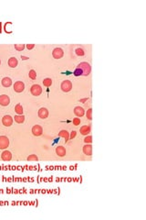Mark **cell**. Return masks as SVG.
Here are the masks:
<instances>
[{
    "label": "cell",
    "instance_id": "1",
    "mask_svg": "<svg viewBox=\"0 0 146 220\" xmlns=\"http://www.w3.org/2000/svg\"><path fill=\"white\" fill-rule=\"evenodd\" d=\"M78 68H79L81 71H82V72H83L82 75H84V76H88L89 74H90V71H91V67H90V63L86 62H81V63L78 65Z\"/></svg>",
    "mask_w": 146,
    "mask_h": 220
},
{
    "label": "cell",
    "instance_id": "2",
    "mask_svg": "<svg viewBox=\"0 0 146 220\" xmlns=\"http://www.w3.org/2000/svg\"><path fill=\"white\" fill-rule=\"evenodd\" d=\"M30 92L33 96H38L42 93V88H41V86L39 84H33L30 88Z\"/></svg>",
    "mask_w": 146,
    "mask_h": 220
},
{
    "label": "cell",
    "instance_id": "3",
    "mask_svg": "<svg viewBox=\"0 0 146 220\" xmlns=\"http://www.w3.org/2000/svg\"><path fill=\"white\" fill-rule=\"evenodd\" d=\"M60 87H61L62 91L67 93V92H69L71 90V88H72V84H71V82L69 80H65L61 83Z\"/></svg>",
    "mask_w": 146,
    "mask_h": 220
},
{
    "label": "cell",
    "instance_id": "4",
    "mask_svg": "<svg viewBox=\"0 0 146 220\" xmlns=\"http://www.w3.org/2000/svg\"><path fill=\"white\" fill-rule=\"evenodd\" d=\"M9 145V139L6 136H0V150L8 148Z\"/></svg>",
    "mask_w": 146,
    "mask_h": 220
},
{
    "label": "cell",
    "instance_id": "5",
    "mask_svg": "<svg viewBox=\"0 0 146 220\" xmlns=\"http://www.w3.org/2000/svg\"><path fill=\"white\" fill-rule=\"evenodd\" d=\"M2 123L4 126H6V127H10V126L13 124V117L9 115L4 116L2 118Z\"/></svg>",
    "mask_w": 146,
    "mask_h": 220
},
{
    "label": "cell",
    "instance_id": "6",
    "mask_svg": "<svg viewBox=\"0 0 146 220\" xmlns=\"http://www.w3.org/2000/svg\"><path fill=\"white\" fill-rule=\"evenodd\" d=\"M63 54H64V51L61 48H55V49L53 50V51H52V55H53V57L55 59L62 58Z\"/></svg>",
    "mask_w": 146,
    "mask_h": 220
},
{
    "label": "cell",
    "instance_id": "7",
    "mask_svg": "<svg viewBox=\"0 0 146 220\" xmlns=\"http://www.w3.org/2000/svg\"><path fill=\"white\" fill-rule=\"evenodd\" d=\"M24 89H25V84H24L23 82L18 81V82L15 83V84H14V90H15L16 92L21 93V92L24 91Z\"/></svg>",
    "mask_w": 146,
    "mask_h": 220
},
{
    "label": "cell",
    "instance_id": "8",
    "mask_svg": "<svg viewBox=\"0 0 146 220\" xmlns=\"http://www.w3.org/2000/svg\"><path fill=\"white\" fill-rule=\"evenodd\" d=\"M32 133L34 136H40V135H42L43 133V129L42 128L39 126V125H35L34 127L32 128Z\"/></svg>",
    "mask_w": 146,
    "mask_h": 220
},
{
    "label": "cell",
    "instance_id": "9",
    "mask_svg": "<svg viewBox=\"0 0 146 220\" xmlns=\"http://www.w3.org/2000/svg\"><path fill=\"white\" fill-rule=\"evenodd\" d=\"M10 103V99L8 97V96L6 95H2L0 96V105H3V106H6Z\"/></svg>",
    "mask_w": 146,
    "mask_h": 220
},
{
    "label": "cell",
    "instance_id": "10",
    "mask_svg": "<svg viewBox=\"0 0 146 220\" xmlns=\"http://www.w3.org/2000/svg\"><path fill=\"white\" fill-rule=\"evenodd\" d=\"M1 158H2V160L5 161V162H9V161L12 159L11 152L8 151V150H5V151H3L2 154H1Z\"/></svg>",
    "mask_w": 146,
    "mask_h": 220
},
{
    "label": "cell",
    "instance_id": "11",
    "mask_svg": "<svg viewBox=\"0 0 146 220\" xmlns=\"http://www.w3.org/2000/svg\"><path fill=\"white\" fill-rule=\"evenodd\" d=\"M48 111L46 107H41V108L39 110V117H40V118L45 119L48 117Z\"/></svg>",
    "mask_w": 146,
    "mask_h": 220
},
{
    "label": "cell",
    "instance_id": "12",
    "mask_svg": "<svg viewBox=\"0 0 146 220\" xmlns=\"http://www.w3.org/2000/svg\"><path fill=\"white\" fill-rule=\"evenodd\" d=\"M74 114H75L77 117H83V116H84L85 111H84V109H83L82 107L76 106L75 108H74Z\"/></svg>",
    "mask_w": 146,
    "mask_h": 220
},
{
    "label": "cell",
    "instance_id": "13",
    "mask_svg": "<svg viewBox=\"0 0 146 220\" xmlns=\"http://www.w3.org/2000/svg\"><path fill=\"white\" fill-rule=\"evenodd\" d=\"M83 152H84V154H86V155L90 156L91 153H92V146L87 143L85 146H83Z\"/></svg>",
    "mask_w": 146,
    "mask_h": 220
},
{
    "label": "cell",
    "instance_id": "14",
    "mask_svg": "<svg viewBox=\"0 0 146 220\" xmlns=\"http://www.w3.org/2000/svg\"><path fill=\"white\" fill-rule=\"evenodd\" d=\"M56 153L60 157H63L66 155V149L63 146H59L56 148Z\"/></svg>",
    "mask_w": 146,
    "mask_h": 220
},
{
    "label": "cell",
    "instance_id": "15",
    "mask_svg": "<svg viewBox=\"0 0 146 220\" xmlns=\"http://www.w3.org/2000/svg\"><path fill=\"white\" fill-rule=\"evenodd\" d=\"M17 63H18V62H17L16 57H11V58L8 60V65H9V67H11V68L17 67Z\"/></svg>",
    "mask_w": 146,
    "mask_h": 220
},
{
    "label": "cell",
    "instance_id": "16",
    "mask_svg": "<svg viewBox=\"0 0 146 220\" xmlns=\"http://www.w3.org/2000/svg\"><path fill=\"white\" fill-rule=\"evenodd\" d=\"M2 84L5 87H9L12 84V80L9 77H4L2 79Z\"/></svg>",
    "mask_w": 146,
    "mask_h": 220
},
{
    "label": "cell",
    "instance_id": "17",
    "mask_svg": "<svg viewBox=\"0 0 146 220\" xmlns=\"http://www.w3.org/2000/svg\"><path fill=\"white\" fill-rule=\"evenodd\" d=\"M59 136L60 137H62V138H65V141L67 142L68 140L69 139V132H68L67 130H65V129H63V130H61L60 133H59Z\"/></svg>",
    "mask_w": 146,
    "mask_h": 220
},
{
    "label": "cell",
    "instance_id": "18",
    "mask_svg": "<svg viewBox=\"0 0 146 220\" xmlns=\"http://www.w3.org/2000/svg\"><path fill=\"white\" fill-rule=\"evenodd\" d=\"M90 132V126H83L81 128V133L82 135H88Z\"/></svg>",
    "mask_w": 146,
    "mask_h": 220
},
{
    "label": "cell",
    "instance_id": "19",
    "mask_svg": "<svg viewBox=\"0 0 146 220\" xmlns=\"http://www.w3.org/2000/svg\"><path fill=\"white\" fill-rule=\"evenodd\" d=\"M15 121L17 123H23L25 121V117L23 115H17V116H15Z\"/></svg>",
    "mask_w": 146,
    "mask_h": 220
},
{
    "label": "cell",
    "instance_id": "20",
    "mask_svg": "<svg viewBox=\"0 0 146 220\" xmlns=\"http://www.w3.org/2000/svg\"><path fill=\"white\" fill-rule=\"evenodd\" d=\"M15 111L17 112L18 115H22L23 114V107L20 104H17V105L15 106Z\"/></svg>",
    "mask_w": 146,
    "mask_h": 220
},
{
    "label": "cell",
    "instance_id": "21",
    "mask_svg": "<svg viewBox=\"0 0 146 220\" xmlns=\"http://www.w3.org/2000/svg\"><path fill=\"white\" fill-rule=\"evenodd\" d=\"M27 161L28 162H32V161H35V162H38L39 161V158H38V156L35 155V154H31L27 157Z\"/></svg>",
    "mask_w": 146,
    "mask_h": 220
},
{
    "label": "cell",
    "instance_id": "22",
    "mask_svg": "<svg viewBox=\"0 0 146 220\" xmlns=\"http://www.w3.org/2000/svg\"><path fill=\"white\" fill-rule=\"evenodd\" d=\"M43 84H44L45 86H47V87H48V86H50L52 84V80L50 78H46V79H44V81H43Z\"/></svg>",
    "mask_w": 146,
    "mask_h": 220
},
{
    "label": "cell",
    "instance_id": "23",
    "mask_svg": "<svg viewBox=\"0 0 146 220\" xmlns=\"http://www.w3.org/2000/svg\"><path fill=\"white\" fill-rule=\"evenodd\" d=\"M28 75H29V78H31L32 80H35V79L36 78V71H35V70H30V71H29Z\"/></svg>",
    "mask_w": 146,
    "mask_h": 220
},
{
    "label": "cell",
    "instance_id": "24",
    "mask_svg": "<svg viewBox=\"0 0 146 220\" xmlns=\"http://www.w3.org/2000/svg\"><path fill=\"white\" fill-rule=\"evenodd\" d=\"M15 49L18 51H22L25 49V45L24 44H15Z\"/></svg>",
    "mask_w": 146,
    "mask_h": 220
},
{
    "label": "cell",
    "instance_id": "25",
    "mask_svg": "<svg viewBox=\"0 0 146 220\" xmlns=\"http://www.w3.org/2000/svg\"><path fill=\"white\" fill-rule=\"evenodd\" d=\"M86 116H87V118H88L89 120H91V119H92V108L89 109L88 111H87Z\"/></svg>",
    "mask_w": 146,
    "mask_h": 220
},
{
    "label": "cell",
    "instance_id": "26",
    "mask_svg": "<svg viewBox=\"0 0 146 220\" xmlns=\"http://www.w3.org/2000/svg\"><path fill=\"white\" fill-rule=\"evenodd\" d=\"M73 74H74V75H75V76H81V75H82V74H83V72H82V71H81V69L77 67V68L75 69V71H74V72H73Z\"/></svg>",
    "mask_w": 146,
    "mask_h": 220
},
{
    "label": "cell",
    "instance_id": "27",
    "mask_svg": "<svg viewBox=\"0 0 146 220\" xmlns=\"http://www.w3.org/2000/svg\"><path fill=\"white\" fill-rule=\"evenodd\" d=\"M76 54L79 55V56H83L84 55V51H83L81 48H78V49H76Z\"/></svg>",
    "mask_w": 146,
    "mask_h": 220
},
{
    "label": "cell",
    "instance_id": "28",
    "mask_svg": "<svg viewBox=\"0 0 146 220\" xmlns=\"http://www.w3.org/2000/svg\"><path fill=\"white\" fill-rule=\"evenodd\" d=\"M81 124V119L79 117H75V118L73 119V125H75V126H78V125Z\"/></svg>",
    "mask_w": 146,
    "mask_h": 220
},
{
    "label": "cell",
    "instance_id": "29",
    "mask_svg": "<svg viewBox=\"0 0 146 220\" xmlns=\"http://www.w3.org/2000/svg\"><path fill=\"white\" fill-rule=\"evenodd\" d=\"M84 141H85V143H90L91 141H92V137L87 136L86 138H84Z\"/></svg>",
    "mask_w": 146,
    "mask_h": 220
},
{
    "label": "cell",
    "instance_id": "30",
    "mask_svg": "<svg viewBox=\"0 0 146 220\" xmlns=\"http://www.w3.org/2000/svg\"><path fill=\"white\" fill-rule=\"evenodd\" d=\"M75 137H76V131L73 130L72 132H71V134H70V137H69V138H70V139H73V138H75Z\"/></svg>",
    "mask_w": 146,
    "mask_h": 220
},
{
    "label": "cell",
    "instance_id": "31",
    "mask_svg": "<svg viewBox=\"0 0 146 220\" xmlns=\"http://www.w3.org/2000/svg\"><path fill=\"white\" fill-rule=\"evenodd\" d=\"M34 47H35V44H27V48L28 50L33 49Z\"/></svg>",
    "mask_w": 146,
    "mask_h": 220
},
{
    "label": "cell",
    "instance_id": "32",
    "mask_svg": "<svg viewBox=\"0 0 146 220\" xmlns=\"http://www.w3.org/2000/svg\"><path fill=\"white\" fill-rule=\"evenodd\" d=\"M87 100H88V98H84V99H81V100H79V102H81V103H84V102H86Z\"/></svg>",
    "mask_w": 146,
    "mask_h": 220
},
{
    "label": "cell",
    "instance_id": "33",
    "mask_svg": "<svg viewBox=\"0 0 146 220\" xmlns=\"http://www.w3.org/2000/svg\"><path fill=\"white\" fill-rule=\"evenodd\" d=\"M21 59H22V60H27L28 58H27V57H26V56H21Z\"/></svg>",
    "mask_w": 146,
    "mask_h": 220
},
{
    "label": "cell",
    "instance_id": "34",
    "mask_svg": "<svg viewBox=\"0 0 146 220\" xmlns=\"http://www.w3.org/2000/svg\"><path fill=\"white\" fill-rule=\"evenodd\" d=\"M0 64H1V61H0Z\"/></svg>",
    "mask_w": 146,
    "mask_h": 220
}]
</instances>
